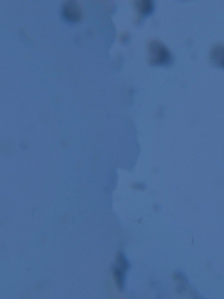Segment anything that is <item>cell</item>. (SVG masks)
Here are the masks:
<instances>
[{
	"instance_id": "obj_3",
	"label": "cell",
	"mask_w": 224,
	"mask_h": 299,
	"mask_svg": "<svg viewBox=\"0 0 224 299\" xmlns=\"http://www.w3.org/2000/svg\"><path fill=\"white\" fill-rule=\"evenodd\" d=\"M210 57L211 61L219 67H224V47L217 44L212 47L210 51Z\"/></svg>"
},
{
	"instance_id": "obj_2",
	"label": "cell",
	"mask_w": 224,
	"mask_h": 299,
	"mask_svg": "<svg viewBox=\"0 0 224 299\" xmlns=\"http://www.w3.org/2000/svg\"><path fill=\"white\" fill-rule=\"evenodd\" d=\"M62 14L67 20L73 23L79 22L82 18V13L80 7L74 1H69L64 3Z\"/></svg>"
},
{
	"instance_id": "obj_5",
	"label": "cell",
	"mask_w": 224,
	"mask_h": 299,
	"mask_svg": "<svg viewBox=\"0 0 224 299\" xmlns=\"http://www.w3.org/2000/svg\"><path fill=\"white\" fill-rule=\"evenodd\" d=\"M126 272V271L117 267L114 268V278L117 286L121 290L124 289L125 285Z\"/></svg>"
},
{
	"instance_id": "obj_1",
	"label": "cell",
	"mask_w": 224,
	"mask_h": 299,
	"mask_svg": "<svg viewBox=\"0 0 224 299\" xmlns=\"http://www.w3.org/2000/svg\"><path fill=\"white\" fill-rule=\"evenodd\" d=\"M149 62L153 66H165L172 61V55L161 41L158 39H150L148 44Z\"/></svg>"
},
{
	"instance_id": "obj_4",
	"label": "cell",
	"mask_w": 224,
	"mask_h": 299,
	"mask_svg": "<svg viewBox=\"0 0 224 299\" xmlns=\"http://www.w3.org/2000/svg\"><path fill=\"white\" fill-rule=\"evenodd\" d=\"M135 4L139 14L143 16H147L151 14L154 10V3L151 0L137 1Z\"/></svg>"
}]
</instances>
